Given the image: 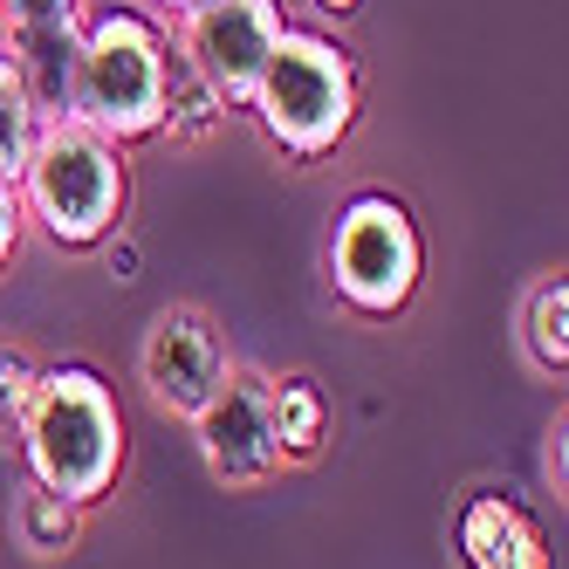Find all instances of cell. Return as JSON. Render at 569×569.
Returning a JSON list of instances; mask_svg holds the SVG:
<instances>
[{
    "label": "cell",
    "mask_w": 569,
    "mask_h": 569,
    "mask_svg": "<svg viewBox=\"0 0 569 569\" xmlns=\"http://www.w3.org/2000/svg\"><path fill=\"white\" fill-rule=\"evenodd\" d=\"M14 432L34 487H49L76 508H97L124 473V412L90 363H49L34 378V405Z\"/></svg>",
    "instance_id": "cell-1"
},
{
    "label": "cell",
    "mask_w": 569,
    "mask_h": 569,
    "mask_svg": "<svg viewBox=\"0 0 569 569\" xmlns=\"http://www.w3.org/2000/svg\"><path fill=\"white\" fill-rule=\"evenodd\" d=\"M248 110L268 131V144L281 158H296V166L337 151L357 124V62H350V49L330 42V34H309V28H281Z\"/></svg>",
    "instance_id": "cell-2"
},
{
    "label": "cell",
    "mask_w": 569,
    "mask_h": 569,
    "mask_svg": "<svg viewBox=\"0 0 569 569\" xmlns=\"http://www.w3.org/2000/svg\"><path fill=\"white\" fill-rule=\"evenodd\" d=\"M166 28L144 8H103L83 21V62H76V124L110 144L158 138L166 124Z\"/></svg>",
    "instance_id": "cell-3"
},
{
    "label": "cell",
    "mask_w": 569,
    "mask_h": 569,
    "mask_svg": "<svg viewBox=\"0 0 569 569\" xmlns=\"http://www.w3.org/2000/svg\"><path fill=\"white\" fill-rule=\"evenodd\" d=\"M14 192H21V213L42 227L56 248H97V240L117 233L124 199H131L124 151L110 138H97L90 124L62 117V124H42Z\"/></svg>",
    "instance_id": "cell-4"
},
{
    "label": "cell",
    "mask_w": 569,
    "mask_h": 569,
    "mask_svg": "<svg viewBox=\"0 0 569 569\" xmlns=\"http://www.w3.org/2000/svg\"><path fill=\"white\" fill-rule=\"evenodd\" d=\"M419 227L391 192H357L330 227V289L357 316H398L419 296Z\"/></svg>",
    "instance_id": "cell-5"
},
{
    "label": "cell",
    "mask_w": 569,
    "mask_h": 569,
    "mask_svg": "<svg viewBox=\"0 0 569 569\" xmlns=\"http://www.w3.org/2000/svg\"><path fill=\"white\" fill-rule=\"evenodd\" d=\"M281 28H289L281 21V0H213V8L179 14V56L207 76V90L227 110H248Z\"/></svg>",
    "instance_id": "cell-6"
},
{
    "label": "cell",
    "mask_w": 569,
    "mask_h": 569,
    "mask_svg": "<svg viewBox=\"0 0 569 569\" xmlns=\"http://www.w3.org/2000/svg\"><path fill=\"white\" fill-rule=\"evenodd\" d=\"M192 432H199V453H207V473L220 487H261L281 467L274 419H268V371L227 363L220 391L192 412Z\"/></svg>",
    "instance_id": "cell-7"
},
{
    "label": "cell",
    "mask_w": 569,
    "mask_h": 569,
    "mask_svg": "<svg viewBox=\"0 0 569 569\" xmlns=\"http://www.w3.org/2000/svg\"><path fill=\"white\" fill-rule=\"evenodd\" d=\"M227 343L213 330V316L207 309H192V302H166L151 316V330H144V350H138V371H144V391L158 412H172V419H192L199 405H207L227 378Z\"/></svg>",
    "instance_id": "cell-8"
},
{
    "label": "cell",
    "mask_w": 569,
    "mask_h": 569,
    "mask_svg": "<svg viewBox=\"0 0 569 569\" xmlns=\"http://www.w3.org/2000/svg\"><path fill=\"white\" fill-rule=\"evenodd\" d=\"M76 62H83V14L8 28V69L21 76V90L42 124H62L76 110Z\"/></svg>",
    "instance_id": "cell-9"
},
{
    "label": "cell",
    "mask_w": 569,
    "mask_h": 569,
    "mask_svg": "<svg viewBox=\"0 0 569 569\" xmlns=\"http://www.w3.org/2000/svg\"><path fill=\"white\" fill-rule=\"evenodd\" d=\"M460 562L467 569H549V536L515 495H473L460 508Z\"/></svg>",
    "instance_id": "cell-10"
},
{
    "label": "cell",
    "mask_w": 569,
    "mask_h": 569,
    "mask_svg": "<svg viewBox=\"0 0 569 569\" xmlns=\"http://www.w3.org/2000/svg\"><path fill=\"white\" fill-rule=\"evenodd\" d=\"M268 419L281 460H316L322 439H330V398L316 378H268Z\"/></svg>",
    "instance_id": "cell-11"
},
{
    "label": "cell",
    "mask_w": 569,
    "mask_h": 569,
    "mask_svg": "<svg viewBox=\"0 0 569 569\" xmlns=\"http://www.w3.org/2000/svg\"><path fill=\"white\" fill-rule=\"evenodd\" d=\"M521 343H528V363H536L542 378L569 371V274H542L536 289H528Z\"/></svg>",
    "instance_id": "cell-12"
},
{
    "label": "cell",
    "mask_w": 569,
    "mask_h": 569,
    "mask_svg": "<svg viewBox=\"0 0 569 569\" xmlns=\"http://www.w3.org/2000/svg\"><path fill=\"white\" fill-rule=\"evenodd\" d=\"M220 124H227V103L207 90V76L172 49L166 56V124H158V131H172V138H213Z\"/></svg>",
    "instance_id": "cell-13"
},
{
    "label": "cell",
    "mask_w": 569,
    "mask_h": 569,
    "mask_svg": "<svg viewBox=\"0 0 569 569\" xmlns=\"http://www.w3.org/2000/svg\"><path fill=\"white\" fill-rule=\"evenodd\" d=\"M14 521H21V542H28L34 556H69L76 536H83V508L62 501V495H49V487H34V480H28Z\"/></svg>",
    "instance_id": "cell-14"
},
{
    "label": "cell",
    "mask_w": 569,
    "mask_h": 569,
    "mask_svg": "<svg viewBox=\"0 0 569 569\" xmlns=\"http://www.w3.org/2000/svg\"><path fill=\"white\" fill-rule=\"evenodd\" d=\"M34 138H42V117H34L21 76L8 69V56H0V186H21Z\"/></svg>",
    "instance_id": "cell-15"
},
{
    "label": "cell",
    "mask_w": 569,
    "mask_h": 569,
    "mask_svg": "<svg viewBox=\"0 0 569 569\" xmlns=\"http://www.w3.org/2000/svg\"><path fill=\"white\" fill-rule=\"evenodd\" d=\"M34 378H42V363H28L21 350H0V426H21L28 419Z\"/></svg>",
    "instance_id": "cell-16"
},
{
    "label": "cell",
    "mask_w": 569,
    "mask_h": 569,
    "mask_svg": "<svg viewBox=\"0 0 569 569\" xmlns=\"http://www.w3.org/2000/svg\"><path fill=\"white\" fill-rule=\"evenodd\" d=\"M62 14H83V0H0V28H34Z\"/></svg>",
    "instance_id": "cell-17"
},
{
    "label": "cell",
    "mask_w": 569,
    "mask_h": 569,
    "mask_svg": "<svg viewBox=\"0 0 569 569\" xmlns=\"http://www.w3.org/2000/svg\"><path fill=\"white\" fill-rule=\"evenodd\" d=\"M21 227H28V213H21V192H14V186H0V268L14 261V248H21Z\"/></svg>",
    "instance_id": "cell-18"
},
{
    "label": "cell",
    "mask_w": 569,
    "mask_h": 569,
    "mask_svg": "<svg viewBox=\"0 0 569 569\" xmlns=\"http://www.w3.org/2000/svg\"><path fill=\"white\" fill-rule=\"evenodd\" d=\"M110 274L117 281H138V248H131V240H110Z\"/></svg>",
    "instance_id": "cell-19"
},
{
    "label": "cell",
    "mask_w": 569,
    "mask_h": 569,
    "mask_svg": "<svg viewBox=\"0 0 569 569\" xmlns=\"http://www.w3.org/2000/svg\"><path fill=\"white\" fill-rule=\"evenodd\" d=\"M549 473H556V495H562V419H556V432H549Z\"/></svg>",
    "instance_id": "cell-20"
},
{
    "label": "cell",
    "mask_w": 569,
    "mask_h": 569,
    "mask_svg": "<svg viewBox=\"0 0 569 569\" xmlns=\"http://www.w3.org/2000/svg\"><path fill=\"white\" fill-rule=\"evenodd\" d=\"M316 8H322V14H357L363 0H316Z\"/></svg>",
    "instance_id": "cell-21"
},
{
    "label": "cell",
    "mask_w": 569,
    "mask_h": 569,
    "mask_svg": "<svg viewBox=\"0 0 569 569\" xmlns=\"http://www.w3.org/2000/svg\"><path fill=\"white\" fill-rule=\"evenodd\" d=\"M158 8H172V14H192V8H213V0H158Z\"/></svg>",
    "instance_id": "cell-22"
}]
</instances>
